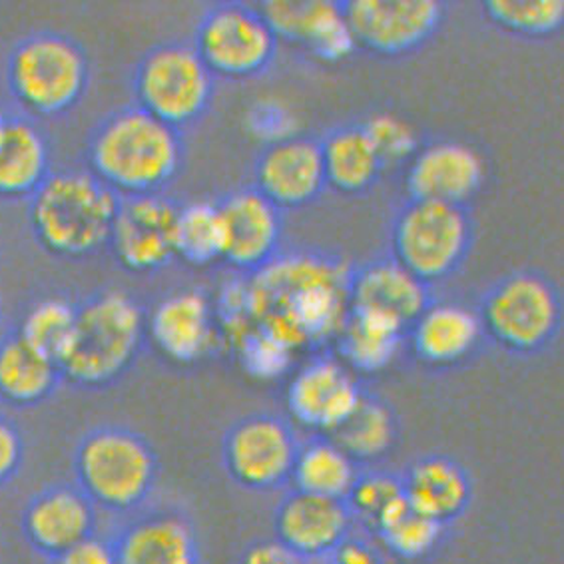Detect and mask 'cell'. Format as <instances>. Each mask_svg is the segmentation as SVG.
Returning a JSON list of instances; mask_svg holds the SVG:
<instances>
[{
    "label": "cell",
    "mask_w": 564,
    "mask_h": 564,
    "mask_svg": "<svg viewBox=\"0 0 564 564\" xmlns=\"http://www.w3.org/2000/svg\"><path fill=\"white\" fill-rule=\"evenodd\" d=\"M345 502L354 514L356 524H361L367 534L373 536L379 527L389 519V514L398 511L405 502L403 482L399 475L383 470L361 473Z\"/></svg>",
    "instance_id": "obj_35"
},
{
    "label": "cell",
    "mask_w": 564,
    "mask_h": 564,
    "mask_svg": "<svg viewBox=\"0 0 564 564\" xmlns=\"http://www.w3.org/2000/svg\"><path fill=\"white\" fill-rule=\"evenodd\" d=\"M319 147L325 182L344 194H361L371 188L383 170L364 124L335 128Z\"/></svg>",
    "instance_id": "obj_28"
},
{
    "label": "cell",
    "mask_w": 564,
    "mask_h": 564,
    "mask_svg": "<svg viewBox=\"0 0 564 564\" xmlns=\"http://www.w3.org/2000/svg\"><path fill=\"white\" fill-rule=\"evenodd\" d=\"M427 283L393 258L367 263L349 280V310L386 317L411 329L429 305Z\"/></svg>",
    "instance_id": "obj_23"
},
{
    "label": "cell",
    "mask_w": 564,
    "mask_h": 564,
    "mask_svg": "<svg viewBox=\"0 0 564 564\" xmlns=\"http://www.w3.org/2000/svg\"><path fill=\"white\" fill-rule=\"evenodd\" d=\"M61 381L58 364L39 354L19 332L0 339V401L34 408L51 398Z\"/></svg>",
    "instance_id": "obj_26"
},
{
    "label": "cell",
    "mask_w": 564,
    "mask_h": 564,
    "mask_svg": "<svg viewBox=\"0 0 564 564\" xmlns=\"http://www.w3.org/2000/svg\"><path fill=\"white\" fill-rule=\"evenodd\" d=\"M7 124H9V118L4 116V112H2V108H0V137H2V132H4V128H7Z\"/></svg>",
    "instance_id": "obj_43"
},
{
    "label": "cell",
    "mask_w": 564,
    "mask_h": 564,
    "mask_svg": "<svg viewBox=\"0 0 564 564\" xmlns=\"http://www.w3.org/2000/svg\"><path fill=\"white\" fill-rule=\"evenodd\" d=\"M367 137L383 162V167L395 166L417 154V130L408 120L395 115H376L367 120Z\"/></svg>",
    "instance_id": "obj_37"
},
{
    "label": "cell",
    "mask_w": 564,
    "mask_h": 564,
    "mask_svg": "<svg viewBox=\"0 0 564 564\" xmlns=\"http://www.w3.org/2000/svg\"><path fill=\"white\" fill-rule=\"evenodd\" d=\"M90 172L120 198L158 194L182 166L176 128L132 106L106 118L88 150Z\"/></svg>",
    "instance_id": "obj_2"
},
{
    "label": "cell",
    "mask_w": 564,
    "mask_h": 564,
    "mask_svg": "<svg viewBox=\"0 0 564 564\" xmlns=\"http://www.w3.org/2000/svg\"><path fill=\"white\" fill-rule=\"evenodd\" d=\"M470 240L473 224L463 206L411 199L393 224V260L429 285L459 268Z\"/></svg>",
    "instance_id": "obj_7"
},
{
    "label": "cell",
    "mask_w": 564,
    "mask_h": 564,
    "mask_svg": "<svg viewBox=\"0 0 564 564\" xmlns=\"http://www.w3.org/2000/svg\"><path fill=\"white\" fill-rule=\"evenodd\" d=\"M357 46L383 56L413 53L443 22V4L433 0H356L341 4Z\"/></svg>",
    "instance_id": "obj_12"
},
{
    "label": "cell",
    "mask_w": 564,
    "mask_h": 564,
    "mask_svg": "<svg viewBox=\"0 0 564 564\" xmlns=\"http://www.w3.org/2000/svg\"><path fill=\"white\" fill-rule=\"evenodd\" d=\"M485 180L482 156L463 142H435L419 148L408 170L411 199H429L463 206Z\"/></svg>",
    "instance_id": "obj_21"
},
{
    "label": "cell",
    "mask_w": 564,
    "mask_h": 564,
    "mask_svg": "<svg viewBox=\"0 0 564 564\" xmlns=\"http://www.w3.org/2000/svg\"><path fill=\"white\" fill-rule=\"evenodd\" d=\"M147 337V315L120 290L96 293L78 307L73 339L61 359L63 381L83 389L112 386L134 366Z\"/></svg>",
    "instance_id": "obj_3"
},
{
    "label": "cell",
    "mask_w": 564,
    "mask_h": 564,
    "mask_svg": "<svg viewBox=\"0 0 564 564\" xmlns=\"http://www.w3.org/2000/svg\"><path fill=\"white\" fill-rule=\"evenodd\" d=\"M96 527L98 509L74 482L42 487L24 502L21 512L24 541L51 563L93 539Z\"/></svg>",
    "instance_id": "obj_14"
},
{
    "label": "cell",
    "mask_w": 564,
    "mask_h": 564,
    "mask_svg": "<svg viewBox=\"0 0 564 564\" xmlns=\"http://www.w3.org/2000/svg\"><path fill=\"white\" fill-rule=\"evenodd\" d=\"M147 334L162 356L188 366L218 347L220 322L206 293L180 290L158 303L147 319Z\"/></svg>",
    "instance_id": "obj_18"
},
{
    "label": "cell",
    "mask_w": 564,
    "mask_h": 564,
    "mask_svg": "<svg viewBox=\"0 0 564 564\" xmlns=\"http://www.w3.org/2000/svg\"><path fill=\"white\" fill-rule=\"evenodd\" d=\"M485 12L501 29L524 36H546L563 26L561 0H491Z\"/></svg>",
    "instance_id": "obj_36"
},
{
    "label": "cell",
    "mask_w": 564,
    "mask_h": 564,
    "mask_svg": "<svg viewBox=\"0 0 564 564\" xmlns=\"http://www.w3.org/2000/svg\"><path fill=\"white\" fill-rule=\"evenodd\" d=\"M398 417L383 399L364 393L354 413L325 435L359 463L381 459L398 443Z\"/></svg>",
    "instance_id": "obj_31"
},
{
    "label": "cell",
    "mask_w": 564,
    "mask_h": 564,
    "mask_svg": "<svg viewBox=\"0 0 564 564\" xmlns=\"http://www.w3.org/2000/svg\"><path fill=\"white\" fill-rule=\"evenodd\" d=\"M24 463V440L21 429L11 419L0 417V489L19 475Z\"/></svg>",
    "instance_id": "obj_40"
},
{
    "label": "cell",
    "mask_w": 564,
    "mask_h": 564,
    "mask_svg": "<svg viewBox=\"0 0 564 564\" xmlns=\"http://www.w3.org/2000/svg\"><path fill=\"white\" fill-rule=\"evenodd\" d=\"M481 317L459 303H429L411 325V344L423 364H459L481 341Z\"/></svg>",
    "instance_id": "obj_25"
},
{
    "label": "cell",
    "mask_w": 564,
    "mask_h": 564,
    "mask_svg": "<svg viewBox=\"0 0 564 564\" xmlns=\"http://www.w3.org/2000/svg\"><path fill=\"white\" fill-rule=\"evenodd\" d=\"M324 158L314 138H283L263 148L256 164V189L278 209L302 208L324 192Z\"/></svg>",
    "instance_id": "obj_19"
},
{
    "label": "cell",
    "mask_w": 564,
    "mask_h": 564,
    "mask_svg": "<svg viewBox=\"0 0 564 564\" xmlns=\"http://www.w3.org/2000/svg\"><path fill=\"white\" fill-rule=\"evenodd\" d=\"M51 564H115V553L110 539L106 541L95 534L93 539L74 546L73 551H68Z\"/></svg>",
    "instance_id": "obj_42"
},
{
    "label": "cell",
    "mask_w": 564,
    "mask_h": 564,
    "mask_svg": "<svg viewBox=\"0 0 564 564\" xmlns=\"http://www.w3.org/2000/svg\"><path fill=\"white\" fill-rule=\"evenodd\" d=\"M325 564H398L373 536L354 533L325 558Z\"/></svg>",
    "instance_id": "obj_39"
},
{
    "label": "cell",
    "mask_w": 564,
    "mask_h": 564,
    "mask_svg": "<svg viewBox=\"0 0 564 564\" xmlns=\"http://www.w3.org/2000/svg\"><path fill=\"white\" fill-rule=\"evenodd\" d=\"M180 206L162 194L120 199L110 246L118 262L137 273L156 272L176 258Z\"/></svg>",
    "instance_id": "obj_13"
},
{
    "label": "cell",
    "mask_w": 564,
    "mask_h": 564,
    "mask_svg": "<svg viewBox=\"0 0 564 564\" xmlns=\"http://www.w3.org/2000/svg\"><path fill=\"white\" fill-rule=\"evenodd\" d=\"M138 108L176 128L198 120L214 96V74L194 46L170 42L152 48L134 76Z\"/></svg>",
    "instance_id": "obj_9"
},
{
    "label": "cell",
    "mask_w": 564,
    "mask_h": 564,
    "mask_svg": "<svg viewBox=\"0 0 564 564\" xmlns=\"http://www.w3.org/2000/svg\"><path fill=\"white\" fill-rule=\"evenodd\" d=\"M260 12L278 39L283 36L300 42L327 63H339L357 48L341 4L319 0H275L262 4Z\"/></svg>",
    "instance_id": "obj_22"
},
{
    "label": "cell",
    "mask_w": 564,
    "mask_h": 564,
    "mask_svg": "<svg viewBox=\"0 0 564 564\" xmlns=\"http://www.w3.org/2000/svg\"><path fill=\"white\" fill-rule=\"evenodd\" d=\"M240 564H310L278 539H260L241 551Z\"/></svg>",
    "instance_id": "obj_41"
},
{
    "label": "cell",
    "mask_w": 564,
    "mask_h": 564,
    "mask_svg": "<svg viewBox=\"0 0 564 564\" xmlns=\"http://www.w3.org/2000/svg\"><path fill=\"white\" fill-rule=\"evenodd\" d=\"M48 144L26 120H9L0 137V198L32 196L48 178Z\"/></svg>",
    "instance_id": "obj_27"
},
{
    "label": "cell",
    "mask_w": 564,
    "mask_h": 564,
    "mask_svg": "<svg viewBox=\"0 0 564 564\" xmlns=\"http://www.w3.org/2000/svg\"><path fill=\"white\" fill-rule=\"evenodd\" d=\"M78 307L64 297H48L34 303L24 315L19 335L42 356L61 364L76 325Z\"/></svg>",
    "instance_id": "obj_32"
},
{
    "label": "cell",
    "mask_w": 564,
    "mask_h": 564,
    "mask_svg": "<svg viewBox=\"0 0 564 564\" xmlns=\"http://www.w3.org/2000/svg\"><path fill=\"white\" fill-rule=\"evenodd\" d=\"M443 533L445 527L413 511L405 499L398 511L391 512L386 523L379 527L373 539L395 561H419L437 549Z\"/></svg>",
    "instance_id": "obj_34"
},
{
    "label": "cell",
    "mask_w": 564,
    "mask_h": 564,
    "mask_svg": "<svg viewBox=\"0 0 564 564\" xmlns=\"http://www.w3.org/2000/svg\"><path fill=\"white\" fill-rule=\"evenodd\" d=\"M482 332L512 354H536L553 341L563 319L561 295L543 275H507L482 302Z\"/></svg>",
    "instance_id": "obj_8"
},
{
    "label": "cell",
    "mask_w": 564,
    "mask_h": 564,
    "mask_svg": "<svg viewBox=\"0 0 564 564\" xmlns=\"http://www.w3.org/2000/svg\"><path fill=\"white\" fill-rule=\"evenodd\" d=\"M359 465L339 445L325 435L300 443L292 473V489L312 492L329 499H347L357 477Z\"/></svg>",
    "instance_id": "obj_29"
},
{
    "label": "cell",
    "mask_w": 564,
    "mask_h": 564,
    "mask_svg": "<svg viewBox=\"0 0 564 564\" xmlns=\"http://www.w3.org/2000/svg\"><path fill=\"white\" fill-rule=\"evenodd\" d=\"M88 74L83 48L56 32L32 34L9 58L11 93L34 115L56 116L70 110L86 90Z\"/></svg>",
    "instance_id": "obj_6"
},
{
    "label": "cell",
    "mask_w": 564,
    "mask_h": 564,
    "mask_svg": "<svg viewBox=\"0 0 564 564\" xmlns=\"http://www.w3.org/2000/svg\"><path fill=\"white\" fill-rule=\"evenodd\" d=\"M300 441L288 421L268 413L231 425L221 443V463L243 491L273 492L292 481Z\"/></svg>",
    "instance_id": "obj_10"
},
{
    "label": "cell",
    "mask_w": 564,
    "mask_h": 564,
    "mask_svg": "<svg viewBox=\"0 0 564 564\" xmlns=\"http://www.w3.org/2000/svg\"><path fill=\"white\" fill-rule=\"evenodd\" d=\"M110 544L115 564H202L198 529L180 509L130 514Z\"/></svg>",
    "instance_id": "obj_17"
},
{
    "label": "cell",
    "mask_w": 564,
    "mask_h": 564,
    "mask_svg": "<svg viewBox=\"0 0 564 564\" xmlns=\"http://www.w3.org/2000/svg\"><path fill=\"white\" fill-rule=\"evenodd\" d=\"M194 48L214 76L248 78L272 64L278 36L260 9L220 4L199 21Z\"/></svg>",
    "instance_id": "obj_11"
},
{
    "label": "cell",
    "mask_w": 564,
    "mask_h": 564,
    "mask_svg": "<svg viewBox=\"0 0 564 564\" xmlns=\"http://www.w3.org/2000/svg\"><path fill=\"white\" fill-rule=\"evenodd\" d=\"M349 280L344 263L325 256H275L246 280V314L293 351L339 334L349 314Z\"/></svg>",
    "instance_id": "obj_1"
},
{
    "label": "cell",
    "mask_w": 564,
    "mask_h": 564,
    "mask_svg": "<svg viewBox=\"0 0 564 564\" xmlns=\"http://www.w3.org/2000/svg\"><path fill=\"white\" fill-rule=\"evenodd\" d=\"M248 128L251 134L268 144L293 137V118L278 102H258L248 112Z\"/></svg>",
    "instance_id": "obj_38"
},
{
    "label": "cell",
    "mask_w": 564,
    "mask_h": 564,
    "mask_svg": "<svg viewBox=\"0 0 564 564\" xmlns=\"http://www.w3.org/2000/svg\"><path fill=\"white\" fill-rule=\"evenodd\" d=\"M74 485L98 511L134 514L156 489L160 460L147 437L132 429L105 425L78 441Z\"/></svg>",
    "instance_id": "obj_4"
},
{
    "label": "cell",
    "mask_w": 564,
    "mask_h": 564,
    "mask_svg": "<svg viewBox=\"0 0 564 564\" xmlns=\"http://www.w3.org/2000/svg\"><path fill=\"white\" fill-rule=\"evenodd\" d=\"M356 519L344 499L290 489L273 512V533L303 561H325L356 533Z\"/></svg>",
    "instance_id": "obj_15"
},
{
    "label": "cell",
    "mask_w": 564,
    "mask_h": 564,
    "mask_svg": "<svg viewBox=\"0 0 564 564\" xmlns=\"http://www.w3.org/2000/svg\"><path fill=\"white\" fill-rule=\"evenodd\" d=\"M408 329L379 315L351 312L339 329V351L351 371H381L401 349Z\"/></svg>",
    "instance_id": "obj_30"
},
{
    "label": "cell",
    "mask_w": 564,
    "mask_h": 564,
    "mask_svg": "<svg viewBox=\"0 0 564 564\" xmlns=\"http://www.w3.org/2000/svg\"><path fill=\"white\" fill-rule=\"evenodd\" d=\"M224 251L221 260L256 272L272 262L282 240V209L256 188L238 189L218 204Z\"/></svg>",
    "instance_id": "obj_20"
},
{
    "label": "cell",
    "mask_w": 564,
    "mask_h": 564,
    "mask_svg": "<svg viewBox=\"0 0 564 564\" xmlns=\"http://www.w3.org/2000/svg\"><path fill=\"white\" fill-rule=\"evenodd\" d=\"M356 373L335 357H317L295 371L288 387L293 419L319 435H329L364 398Z\"/></svg>",
    "instance_id": "obj_16"
},
{
    "label": "cell",
    "mask_w": 564,
    "mask_h": 564,
    "mask_svg": "<svg viewBox=\"0 0 564 564\" xmlns=\"http://www.w3.org/2000/svg\"><path fill=\"white\" fill-rule=\"evenodd\" d=\"M120 196L93 172H61L32 194V230L63 258H84L110 241Z\"/></svg>",
    "instance_id": "obj_5"
},
{
    "label": "cell",
    "mask_w": 564,
    "mask_h": 564,
    "mask_svg": "<svg viewBox=\"0 0 564 564\" xmlns=\"http://www.w3.org/2000/svg\"><path fill=\"white\" fill-rule=\"evenodd\" d=\"M221 234L218 204L194 202L180 208L176 224V256L194 265H208L221 260Z\"/></svg>",
    "instance_id": "obj_33"
},
{
    "label": "cell",
    "mask_w": 564,
    "mask_h": 564,
    "mask_svg": "<svg viewBox=\"0 0 564 564\" xmlns=\"http://www.w3.org/2000/svg\"><path fill=\"white\" fill-rule=\"evenodd\" d=\"M401 482L411 509L445 529L467 512L473 499L469 470L447 455L421 457Z\"/></svg>",
    "instance_id": "obj_24"
}]
</instances>
